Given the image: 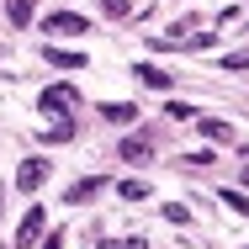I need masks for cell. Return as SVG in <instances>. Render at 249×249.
<instances>
[{
  "instance_id": "5b68a950",
  "label": "cell",
  "mask_w": 249,
  "mask_h": 249,
  "mask_svg": "<svg viewBox=\"0 0 249 249\" xmlns=\"http://www.w3.org/2000/svg\"><path fill=\"white\" fill-rule=\"evenodd\" d=\"M101 117H106V122H133V117H138V106H127V101H106V106H101Z\"/></svg>"
},
{
  "instance_id": "7a4b0ae2",
  "label": "cell",
  "mask_w": 249,
  "mask_h": 249,
  "mask_svg": "<svg viewBox=\"0 0 249 249\" xmlns=\"http://www.w3.org/2000/svg\"><path fill=\"white\" fill-rule=\"evenodd\" d=\"M43 180H48V164H43V159H27L21 175H16V191H37Z\"/></svg>"
},
{
  "instance_id": "30bf717a",
  "label": "cell",
  "mask_w": 249,
  "mask_h": 249,
  "mask_svg": "<svg viewBox=\"0 0 249 249\" xmlns=\"http://www.w3.org/2000/svg\"><path fill=\"white\" fill-rule=\"evenodd\" d=\"M101 186H106V180H101V175H90V180H80V186H69V201H90L101 191Z\"/></svg>"
},
{
  "instance_id": "ac0fdd59",
  "label": "cell",
  "mask_w": 249,
  "mask_h": 249,
  "mask_svg": "<svg viewBox=\"0 0 249 249\" xmlns=\"http://www.w3.org/2000/svg\"><path fill=\"white\" fill-rule=\"evenodd\" d=\"M0 207H5V186H0Z\"/></svg>"
},
{
  "instance_id": "9a60e30c",
  "label": "cell",
  "mask_w": 249,
  "mask_h": 249,
  "mask_svg": "<svg viewBox=\"0 0 249 249\" xmlns=\"http://www.w3.org/2000/svg\"><path fill=\"white\" fill-rule=\"evenodd\" d=\"M223 64H228V69H249V53H228Z\"/></svg>"
},
{
  "instance_id": "4fadbf2b",
  "label": "cell",
  "mask_w": 249,
  "mask_h": 249,
  "mask_svg": "<svg viewBox=\"0 0 249 249\" xmlns=\"http://www.w3.org/2000/svg\"><path fill=\"white\" fill-rule=\"evenodd\" d=\"M223 207H233V212L244 217V212H249V196H244V191H223Z\"/></svg>"
},
{
  "instance_id": "7c38bea8",
  "label": "cell",
  "mask_w": 249,
  "mask_h": 249,
  "mask_svg": "<svg viewBox=\"0 0 249 249\" xmlns=\"http://www.w3.org/2000/svg\"><path fill=\"white\" fill-rule=\"evenodd\" d=\"M117 191H122V196H127V201H143V196H149V186H143V180H122Z\"/></svg>"
},
{
  "instance_id": "ba28073f",
  "label": "cell",
  "mask_w": 249,
  "mask_h": 249,
  "mask_svg": "<svg viewBox=\"0 0 249 249\" xmlns=\"http://www.w3.org/2000/svg\"><path fill=\"white\" fill-rule=\"evenodd\" d=\"M138 80H143V85H154V90H170V74H164L159 64H138Z\"/></svg>"
},
{
  "instance_id": "8fae6325",
  "label": "cell",
  "mask_w": 249,
  "mask_h": 249,
  "mask_svg": "<svg viewBox=\"0 0 249 249\" xmlns=\"http://www.w3.org/2000/svg\"><path fill=\"white\" fill-rule=\"evenodd\" d=\"M32 5H37V0H16V5H11V21H16V27H27V21H32V16H37V11H32Z\"/></svg>"
},
{
  "instance_id": "e0dca14e",
  "label": "cell",
  "mask_w": 249,
  "mask_h": 249,
  "mask_svg": "<svg viewBox=\"0 0 249 249\" xmlns=\"http://www.w3.org/2000/svg\"><path fill=\"white\" fill-rule=\"evenodd\" d=\"M117 249H149V244H143V239H127V244H117Z\"/></svg>"
},
{
  "instance_id": "9c48e42d",
  "label": "cell",
  "mask_w": 249,
  "mask_h": 249,
  "mask_svg": "<svg viewBox=\"0 0 249 249\" xmlns=\"http://www.w3.org/2000/svg\"><path fill=\"white\" fill-rule=\"evenodd\" d=\"M122 159L143 164V159H154V143H143V138H127V143H122Z\"/></svg>"
},
{
  "instance_id": "d6986e66",
  "label": "cell",
  "mask_w": 249,
  "mask_h": 249,
  "mask_svg": "<svg viewBox=\"0 0 249 249\" xmlns=\"http://www.w3.org/2000/svg\"><path fill=\"white\" fill-rule=\"evenodd\" d=\"M239 180H244V186H249V170H244V175H239Z\"/></svg>"
},
{
  "instance_id": "6da1fadb",
  "label": "cell",
  "mask_w": 249,
  "mask_h": 249,
  "mask_svg": "<svg viewBox=\"0 0 249 249\" xmlns=\"http://www.w3.org/2000/svg\"><path fill=\"white\" fill-rule=\"evenodd\" d=\"M43 223H48V212H43V207H32V212L21 217V228H16V249H27V244H32V239L43 233Z\"/></svg>"
},
{
  "instance_id": "8992f818",
  "label": "cell",
  "mask_w": 249,
  "mask_h": 249,
  "mask_svg": "<svg viewBox=\"0 0 249 249\" xmlns=\"http://www.w3.org/2000/svg\"><path fill=\"white\" fill-rule=\"evenodd\" d=\"M228 133H233L228 122H217V117H201V138H207V143H228Z\"/></svg>"
},
{
  "instance_id": "3957f363",
  "label": "cell",
  "mask_w": 249,
  "mask_h": 249,
  "mask_svg": "<svg viewBox=\"0 0 249 249\" xmlns=\"http://www.w3.org/2000/svg\"><path fill=\"white\" fill-rule=\"evenodd\" d=\"M43 27H48V32H85L90 21H85L80 11H53V16H48V21H43Z\"/></svg>"
},
{
  "instance_id": "52a82bcc",
  "label": "cell",
  "mask_w": 249,
  "mask_h": 249,
  "mask_svg": "<svg viewBox=\"0 0 249 249\" xmlns=\"http://www.w3.org/2000/svg\"><path fill=\"white\" fill-rule=\"evenodd\" d=\"M37 138H43V143H69V138H74V122H69V117H58L48 133H37Z\"/></svg>"
},
{
  "instance_id": "2e32d148",
  "label": "cell",
  "mask_w": 249,
  "mask_h": 249,
  "mask_svg": "<svg viewBox=\"0 0 249 249\" xmlns=\"http://www.w3.org/2000/svg\"><path fill=\"white\" fill-rule=\"evenodd\" d=\"M43 249H64V233H53V239H48V244H43Z\"/></svg>"
},
{
  "instance_id": "5bb4252c",
  "label": "cell",
  "mask_w": 249,
  "mask_h": 249,
  "mask_svg": "<svg viewBox=\"0 0 249 249\" xmlns=\"http://www.w3.org/2000/svg\"><path fill=\"white\" fill-rule=\"evenodd\" d=\"M101 11H106V16H117V21H122V16H127V0H101Z\"/></svg>"
},
{
  "instance_id": "277c9868",
  "label": "cell",
  "mask_w": 249,
  "mask_h": 249,
  "mask_svg": "<svg viewBox=\"0 0 249 249\" xmlns=\"http://www.w3.org/2000/svg\"><path fill=\"white\" fill-rule=\"evenodd\" d=\"M48 64H58V69H85V53H74V48H48Z\"/></svg>"
}]
</instances>
